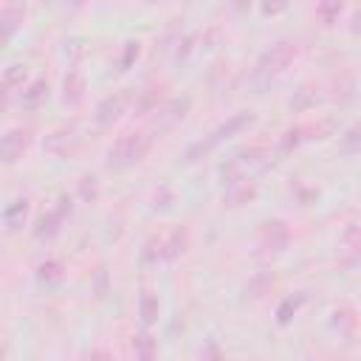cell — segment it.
Segmentation results:
<instances>
[{
    "label": "cell",
    "mask_w": 361,
    "mask_h": 361,
    "mask_svg": "<svg viewBox=\"0 0 361 361\" xmlns=\"http://www.w3.org/2000/svg\"><path fill=\"white\" fill-rule=\"evenodd\" d=\"M254 121V113L251 110H240V113H234L231 118H226L209 138H203V141H197V144H192L189 149H186V161H197V155H206V152H212L220 141H226V138H231V135H237L240 130H245L248 124Z\"/></svg>",
    "instance_id": "obj_4"
},
{
    "label": "cell",
    "mask_w": 361,
    "mask_h": 361,
    "mask_svg": "<svg viewBox=\"0 0 361 361\" xmlns=\"http://www.w3.org/2000/svg\"><path fill=\"white\" fill-rule=\"evenodd\" d=\"M138 316H141V324L149 327L158 322V296L152 290H144L141 299H138Z\"/></svg>",
    "instance_id": "obj_13"
},
{
    "label": "cell",
    "mask_w": 361,
    "mask_h": 361,
    "mask_svg": "<svg viewBox=\"0 0 361 361\" xmlns=\"http://www.w3.org/2000/svg\"><path fill=\"white\" fill-rule=\"evenodd\" d=\"M254 195H257V186L248 183V178H245V180H237V183H228V189H226V195H223V203H226V206H243V203H248Z\"/></svg>",
    "instance_id": "obj_9"
},
{
    "label": "cell",
    "mask_w": 361,
    "mask_h": 361,
    "mask_svg": "<svg viewBox=\"0 0 361 361\" xmlns=\"http://www.w3.org/2000/svg\"><path fill=\"white\" fill-rule=\"evenodd\" d=\"M65 3H68V6H85L87 0H65Z\"/></svg>",
    "instance_id": "obj_27"
},
{
    "label": "cell",
    "mask_w": 361,
    "mask_h": 361,
    "mask_svg": "<svg viewBox=\"0 0 361 361\" xmlns=\"http://www.w3.org/2000/svg\"><path fill=\"white\" fill-rule=\"evenodd\" d=\"M350 28H353V34H361V8L355 11V17H353V25H350Z\"/></svg>",
    "instance_id": "obj_26"
},
{
    "label": "cell",
    "mask_w": 361,
    "mask_h": 361,
    "mask_svg": "<svg viewBox=\"0 0 361 361\" xmlns=\"http://www.w3.org/2000/svg\"><path fill=\"white\" fill-rule=\"evenodd\" d=\"M285 8H288V0H262V14H268V17H276Z\"/></svg>",
    "instance_id": "obj_24"
},
{
    "label": "cell",
    "mask_w": 361,
    "mask_h": 361,
    "mask_svg": "<svg viewBox=\"0 0 361 361\" xmlns=\"http://www.w3.org/2000/svg\"><path fill=\"white\" fill-rule=\"evenodd\" d=\"M130 99H133V96H130L127 90H118V93L104 96V99L96 104V124H99V127H110L113 121H118L121 113L127 110Z\"/></svg>",
    "instance_id": "obj_5"
},
{
    "label": "cell",
    "mask_w": 361,
    "mask_h": 361,
    "mask_svg": "<svg viewBox=\"0 0 361 361\" xmlns=\"http://www.w3.org/2000/svg\"><path fill=\"white\" fill-rule=\"evenodd\" d=\"M338 147H341V152H361V121L353 124L350 130H344Z\"/></svg>",
    "instance_id": "obj_21"
},
{
    "label": "cell",
    "mask_w": 361,
    "mask_h": 361,
    "mask_svg": "<svg viewBox=\"0 0 361 361\" xmlns=\"http://www.w3.org/2000/svg\"><path fill=\"white\" fill-rule=\"evenodd\" d=\"M79 195H82L85 200H96V195H99L96 178H82V180H79Z\"/></svg>",
    "instance_id": "obj_23"
},
{
    "label": "cell",
    "mask_w": 361,
    "mask_h": 361,
    "mask_svg": "<svg viewBox=\"0 0 361 361\" xmlns=\"http://www.w3.org/2000/svg\"><path fill=\"white\" fill-rule=\"evenodd\" d=\"M25 76H28L25 65H8L6 73H3V90H6V96L14 93V90H20L23 82H25Z\"/></svg>",
    "instance_id": "obj_15"
},
{
    "label": "cell",
    "mask_w": 361,
    "mask_h": 361,
    "mask_svg": "<svg viewBox=\"0 0 361 361\" xmlns=\"http://www.w3.org/2000/svg\"><path fill=\"white\" fill-rule=\"evenodd\" d=\"M186 107H189V99H175V102H169L166 107H161V113H166V116H158V121H161V124L178 121V118H183Z\"/></svg>",
    "instance_id": "obj_22"
},
{
    "label": "cell",
    "mask_w": 361,
    "mask_h": 361,
    "mask_svg": "<svg viewBox=\"0 0 361 361\" xmlns=\"http://www.w3.org/2000/svg\"><path fill=\"white\" fill-rule=\"evenodd\" d=\"M28 209H31L28 197H17L11 206H6V212H3V223H6V231H17V228L25 223V217H28Z\"/></svg>",
    "instance_id": "obj_10"
},
{
    "label": "cell",
    "mask_w": 361,
    "mask_h": 361,
    "mask_svg": "<svg viewBox=\"0 0 361 361\" xmlns=\"http://www.w3.org/2000/svg\"><path fill=\"white\" fill-rule=\"evenodd\" d=\"M23 6L20 3H8L6 8H3V37L6 39H11L14 37V31H17V25L23 23Z\"/></svg>",
    "instance_id": "obj_14"
},
{
    "label": "cell",
    "mask_w": 361,
    "mask_h": 361,
    "mask_svg": "<svg viewBox=\"0 0 361 361\" xmlns=\"http://www.w3.org/2000/svg\"><path fill=\"white\" fill-rule=\"evenodd\" d=\"M133 353H135L138 358H152V355L158 353V344H155V338H152L149 333H138V336L133 338Z\"/></svg>",
    "instance_id": "obj_20"
},
{
    "label": "cell",
    "mask_w": 361,
    "mask_h": 361,
    "mask_svg": "<svg viewBox=\"0 0 361 361\" xmlns=\"http://www.w3.org/2000/svg\"><path fill=\"white\" fill-rule=\"evenodd\" d=\"M341 8H344V0H319V3H316V14H319V20H322L324 25H333V23L338 20Z\"/></svg>",
    "instance_id": "obj_16"
},
{
    "label": "cell",
    "mask_w": 361,
    "mask_h": 361,
    "mask_svg": "<svg viewBox=\"0 0 361 361\" xmlns=\"http://www.w3.org/2000/svg\"><path fill=\"white\" fill-rule=\"evenodd\" d=\"M28 141H31V133L23 130V127H14L3 135V144H0V155H3V164H14L23 158V152L28 149Z\"/></svg>",
    "instance_id": "obj_6"
},
{
    "label": "cell",
    "mask_w": 361,
    "mask_h": 361,
    "mask_svg": "<svg viewBox=\"0 0 361 361\" xmlns=\"http://www.w3.org/2000/svg\"><path fill=\"white\" fill-rule=\"evenodd\" d=\"M302 302H305V293H296V296L282 299V305L276 307V322H279V324H288V322L293 319V313L302 307Z\"/></svg>",
    "instance_id": "obj_19"
},
{
    "label": "cell",
    "mask_w": 361,
    "mask_h": 361,
    "mask_svg": "<svg viewBox=\"0 0 361 361\" xmlns=\"http://www.w3.org/2000/svg\"><path fill=\"white\" fill-rule=\"evenodd\" d=\"M268 161H271V149H268V147H259V144H257V147H245V149H240V152L223 166V180H226V183L245 180L248 172L265 169Z\"/></svg>",
    "instance_id": "obj_3"
},
{
    "label": "cell",
    "mask_w": 361,
    "mask_h": 361,
    "mask_svg": "<svg viewBox=\"0 0 361 361\" xmlns=\"http://www.w3.org/2000/svg\"><path fill=\"white\" fill-rule=\"evenodd\" d=\"M82 96H85V79H82V73H79V71H68L62 99H65L68 104H79V102H82Z\"/></svg>",
    "instance_id": "obj_11"
},
{
    "label": "cell",
    "mask_w": 361,
    "mask_h": 361,
    "mask_svg": "<svg viewBox=\"0 0 361 361\" xmlns=\"http://www.w3.org/2000/svg\"><path fill=\"white\" fill-rule=\"evenodd\" d=\"M290 234H288V226L274 220V223H265L262 226V248L265 251H282L288 245Z\"/></svg>",
    "instance_id": "obj_8"
},
{
    "label": "cell",
    "mask_w": 361,
    "mask_h": 361,
    "mask_svg": "<svg viewBox=\"0 0 361 361\" xmlns=\"http://www.w3.org/2000/svg\"><path fill=\"white\" fill-rule=\"evenodd\" d=\"M65 212H71V197H62L54 212L42 214V217H39V226L34 228V234H37L39 240H42V237H54V234L59 231V223L65 220Z\"/></svg>",
    "instance_id": "obj_7"
},
{
    "label": "cell",
    "mask_w": 361,
    "mask_h": 361,
    "mask_svg": "<svg viewBox=\"0 0 361 361\" xmlns=\"http://www.w3.org/2000/svg\"><path fill=\"white\" fill-rule=\"evenodd\" d=\"M347 245H350L355 254H361V228H353V231L347 234Z\"/></svg>",
    "instance_id": "obj_25"
},
{
    "label": "cell",
    "mask_w": 361,
    "mask_h": 361,
    "mask_svg": "<svg viewBox=\"0 0 361 361\" xmlns=\"http://www.w3.org/2000/svg\"><path fill=\"white\" fill-rule=\"evenodd\" d=\"M183 248H186V231L183 228H175L164 240V245L158 248V254H161V259H175L178 254H183Z\"/></svg>",
    "instance_id": "obj_12"
},
{
    "label": "cell",
    "mask_w": 361,
    "mask_h": 361,
    "mask_svg": "<svg viewBox=\"0 0 361 361\" xmlns=\"http://www.w3.org/2000/svg\"><path fill=\"white\" fill-rule=\"evenodd\" d=\"M152 147V135L138 130V133H124L107 152V166L110 169H124V166H133L138 164Z\"/></svg>",
    "instance_id": "obj_2"
},
{
    "label": "cell",
    "mask_w": 361,
    "mask_h": 361,
    "mask_svg": "<svg viewBox=\"0 0 361 361\" xmlns=\"http://www.w3.org/2000/svg\"><path fill=\"white\" fill-rule=\"evenodd\" d=\"M293 56H296V45H293L290 39H279V42L271 45V51H265V54L259 56V62L254 65V71H251V85H254V87L271 85L279 73H285V68L293 62Z\"/></svg>",
    "instance_id": "obj_1"
},
{
    "label": "cell",
    "mask_w": 361,
    "mask_h": 361,
    "mask_svg": "<svg viewBox=\"0 0 361 361\" xmlns=\"http://www.w3.org/2000/svg\"><path fill=\"white\" fill-rule=\"evenodd\" d=\"M45 96H48V82L37 79V82H31L28 90H23V104L25 107H39L45 102Z\"/></svg>",
    "instance_id": "obj_17"
},
{
    "label": "cell",
    "mask_w": 361,
    "mask_h": 361,
    "mask_svg": "<svg viewBox=\"0 0 361 361\" xmlns=\"http://www.w3.org/2000/svg\"><path fill=\"white\" fill-rule=\"evenodd\" d=\"M37 279L45 282V285H54L62 279V262L59 259H45L37 265Z\"/></svg>",
    "instance_id": "obj_18"
}]
</instances>
